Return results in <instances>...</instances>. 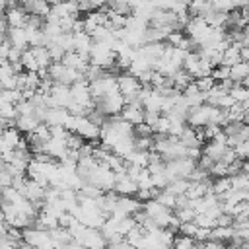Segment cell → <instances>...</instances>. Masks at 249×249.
Here are the masks:
<instances>
[{"label":"cell","instance_id":"obj_20","mask_svg":"<svg viewBox=\"0 0 249 249\" xmlns=\"http://www.w3.org/2000/svg\"><path fill=\"white\" fill-rule=\"evenodd\" d=\"M179 233V231H177ZM173 247L177 249H193L196 247V239L191 237V235H185V233H179V235H173V241H171Z\"/></svg>","mask_w":249,"mask_h":249},{"label":"cell","instance_id":"obj_8","mask_svg":"<svg viewBox=\"0 0 249 249\" xmlns=\"http://www.w3.org/2000/svg\"><path fill=\"white\" fill-rule=\"evenodd\" d=\"M91 45H93V39H91L89 33H86V31H72V47H74V51H78L82 54H88Z\"/></svg>","mask_w":249,"mask_h":249},{"label":"cell","instance_id":"obj_24","mask_svg":"<svg viewBox=\"0 0 249 249\" xmlns=\"http://www.w3.org/2000/svg\"><path fill=\"white\" fill-rule=\"evenodd\" d=\"M195 84H196V88L200 89V91H208V89H212L214 88V84H216V80L208 74V76H200V78H195Z\"/></svg>","mask_w":249,"mask_h":249},{"label":"cell","instance_id":"obj_26","mask_svg":"<svg viewBox=\"0 0 249 249\" xmlns=\"http://www.w3.org/2000/svg\"><path fill=\"white\" fill-rule=\"evenodd\" d=\"M233 152L239 160H247L249 156V140H239L235 146H233Z\"/></svg>","mask_w":249,"mask_h":249},{"label":"cell","instance_id":"obj_13","mask_svg":"<svg viewBox=\"0 0 249 249\" xmlns=\"http://www.w3.org/2000/svg\"><path fill=\"white\" fill-rule=\"evenodd\" d=\"M231 235H233L231 226H214V228H210V237H214L222 243H228L231 239Z\"/></svg>","mask_w":249,"mask_h":249},{"label":"cell","instance_id":"obj_12","mask_svg":"<svg viewBox=\"0 0 249 249\" xmlns=\"http://www.w3.org/2000/svg\"><path fill=\"white\" fill-rule=\"evenodd\" d=\"M49 138H51V130H49V124L47 123H39L31 132H27L29 144L31 142H47Z\"/></svg>","mask_w":249,"mask_h":249},{"label":"cell","instance_id":"obj_29","mask_svg":"<svg viewBox=\"0 0 249 249\" xmlns=\"http://www.w3.org/2000/svg\"><path fill=\"white\" fill-rule=\"evenodd\" d=\"M239 58L241 60H249V49L247 47H239Z\"/></svg>","mask_w":249,"mask_h":249},{"label":"cell","instance_id":"obj_11","mask_svg":"<svg viewBox=\"0 0 249 249\" xmlns=\"http://www.w3.org/2000/svg\"><path fill=\"white\" fill-rule=\"evenodd\" d=\"M247 76H249V62L247 60H237L230 66V80L231 82H241Z\"/></svg>","mask_w":249,"mask_h":249},{"label":"cell","instance_id":"obj_21","mask_svg":"<svg viewBox=\"0 0 249 249\" xmlns=\"http://www.w3.org/2000/svg\"><path fill=\"white\" fill-rule=\"evenodd\" d=\"M49 10H51V4L47 0H33L31 6L27 8V14H33V16H39V18L45 19V16L49 14Z\"/></svg>","mask_w":249,"mask_h":249},{"label":"cell","instance_id":"obj_22","mask_svg":"<svg viewBox=\"0 0 249 249\" xmlns=\"http://www.w3.org/2000/svg\"><path fill=\"white\" fill-rule=\"evenodd\" d=\"M210 76H212L216 82L228 80V78H230V66H226V64H216V66H212Z\"/></svg>","mask_w":249,"mask_h":249},{"label":"cell","instance_id":"obj_6","mask_svg":"<svg viewBox=\"0 0 249 249\" xmlns=\"http://www.w3.org/2000/svg\"><path fill=\"white\" fill-rule=\"evenodd\" d=\"M4 37L10 41L12 47H18L21 51L29 47L27 45V35H25V29L23 27H8L6 33H4Z\"/></svg>","mask_w":249,"mask_h":249},{"label":"cell","instance_id":"obj_9","mask_svg":"<svg viewBox=\"0 0 249 249\" xmlns=\"http://www.w3.org/2000/svg\"><path fill=\"white\" fill-rule=\"evenodd\" d=\"M66 117H68V109L66 107H49L43 123H47L49 126L51 124H64Z\"/></svg>","mask_w":249,"mask_h":249},{"label":"cell","instance_id":"obj_17","mask_svg":"<svg viewBox=\"0 0 249 249\" xmlns=\"http://www.w3.org/2000/svg\"><path fill=\"white\" fill-rule=\"evenodd\" d=\"M2 138H4V144H6L8 148H16V144H18L19 138H21V132L12 124V126H8V128L2 130Z\"/></svg>","mask_w":249,"mask_h":249},{"label":"cell","instance_id":"obj_4","mask_svg":"<svg viewBox=\"0 0 249 249\" xmlns=\"http://www.w3.org/2000/svg\"><path fill=\"white\" fill-rule=\"evenodd\" d=\"M2 16H4L8 27H23V25H25V19H27V12H25L19 4L8 6V8L2 12Z\"/></svg>","mask_w":249,"mask_h":249},{"label":"cell","instance_id":"obj_10","mask_svg":"<svg viewBox=\"0 0 249 249\" xmlns=\"http://www.w3.org/2000/svg\"><path fill=\"white\" fill-rule=\"evenodd\" d=\"M41 121L35 117V115H18L16 119H14V124H16V128L19 130V132H31L37 124H39Z\"/></svg>","mask_w":249,"mask_h":249},{"label":"cell","instance_id":"obj_18","mask_svg":"<svg viewBox=\"0 0 249 249\" xmlns=\"http://www.w3.org/2000/svg\"><path fill=\"white\" fill-rule=\"evenodd\" d=\"M189 179L187 177H175V179H171L169 183H167V191L169 193H173V195H185V191H187V187H189Z\"/></svg>","mask_w":249,"mask_h":249},{"label":"cell","instance_id":"obj_15","mask_svg":"<svg viewBox=\"0 0 249 249\" xmlns=\"http://www.w3.org/2000/svg\"><path fill=\"white\" fill-rule=\"evenodd\" d=\"M19 62H21V66H23V70H27V72H37V70H39V64H37V60H35V56H33V53L29 51V47L21 51V56H19Z\"/></svg>","mask_w":249,"mask_h":249},{"label":"cell","instance_id":"obj_1","mask_svg":"<svg viewBox=\"0 0 249 249\" xmlns=\"http://www.w3.org/2000/svg\"><path fill=\"white\" fill-rule=\"evenodd\" d=\"M117 86H119V93L124 97V101L136 97V93H138L140 88H142L140 80H138L136 76H132L130 72H124V70L117 74Z\"/></svg>","mask_w":249,"mask_h":249},{"label":"cell","instance_id":"obj_28","mask_svg":"<svg viewBox=\"0 0 249 249\" xmlns=\"http://www.w3.org/2000/svg\"><path fill=\"white\" fill-rule=\"evenodd\" d=\"M206 237H210V228L198 226V228H196V233H195V239H196V241H202V239H206Z\"/></svg>","mask_w":249,"mask_h":249},{"label":"cell","instance_id":"obj_7","mask_svg":"<svg viewBox=\"0 0 249 249\" xmlns=\"http://www.w3.org/2000/svg\"><path fill=\"white\" fill-rule=\"evenodd\" d=\"M165 43L171 45V47H179V49H185V51H191L193 45H191V39L187 37V33L183 29H171L165 37Z\"/></svg>","mask_w":249,"mask_h":249},{"label":"cell","instance_id":"obj_14","mask_svg":"<svg viewBox=\"0 0 249 249\" xmlns=\"http://www.w3.org/2000/svg\"><path fill=\"white\" fill-rule=\"evenodd\" d=\"M228 93L233 97L235 103H241V101H247L249 99V88L243 86V84H239V82H233Z\"/></svg>","mask_w":249,"mask_h":249},{"label":"cell","instance_id":"obj_5","mask_svg":"<svg viewBox=\"0 0 249 249\" xmlns=\"http://www.w3.org/2000/svg\"><path fill=\"white\" fill-rule=\"evenodd\" d=\"M60 62L66 64V66H72V68H76L80 72H84V68L88 66L89 58H88V54H82V53H78V51L72 49V51H64Z\"/></svg>","mask_w":249,"mask_h":249},{"label":"cell","instance_id":"obj_16","mask_svg":"<svg viewBox=\"0 0 249 249\" xmlns=\"http://www.w3.org/2000/svg\"><path fill=\"white\" fill-rule=\"evenodd\" d=\"M228 189H231V185H230V175H222V177H214V181L210 183V191L216 195V196H220V195H224Z\"/></svg>","mask_w":249,"mask_h":249},{"label":"cell","instance_id":"obj_25","mask_svg":"<svg viewBox=\"0 0 249 249\" xmlns=\"http://www.w3.org/2000/svg\"><path fill=\"white\" fill-rule=\"evenodd\" d=\"M82 144H84V138L80 134H76V132H68L66 134V148L68 150H78Z\"/></svg>","mask_w":249,"mask_h":249},{"label":"cell","instance_id":"obj_27","mask_svg":"<svg viewBox=\"0 0 249 249\" xmlns=\"http://www.w3.org/2000/svg\"><path fill=\"white\" fill-rule=\"evenodd\" d=\"M150 134H154V130H152L150 124H146V123L134 124V136H150Z\"/></svg>","mask_w":249,"mask_h":249},{"label":"cell","instance_id":"obj_2","mask_svg":"<svg viewBox=\"0 0 249 249\" xmlns=\"http://www.w3.org/2000/svg\"><path fill=\"white\" fill-rule=\"evenodd\" d=\"M124 97L117 91V93H109V95H103L101 99H95V107L99 109V111H103L107 117L109 115H119L121 113V109L124 107Z\"/></svg>","mask_w":249,"mask_h":249},{"label":"cell","instance_id":"obj_30","mask_svg":"<svg viewBox=\"0 0 249 249\" xmlns=\"http://www.w3.org/2000/svg\"><path fill=\"white\" fill-rule=\"evenodd\" d=\"M6 29H8V25H6V19H4V16L0 14V37H4Z\"/></svg>","mask_w":249,"mask_h":249},{"label":"cell","instance_id":"obj_19","mask_svg":"<svg viewBox=\"0 0 249 249\" xmlns=\"http://www.w3.org/2000/svg\"><path fill=\"white\" fill-rule=\"evenodd\" d=\"M230 185H231V189L249 191V175L245 171H237V173L230 175Z\"/></svg>","mask_w":249,"mask_h":249},{"label":"cell","instance_id":"obj_3","mask_svg":"<svg viewBox=\"0 0 249 249\" xmlns=\"http://www.w3.org/2000/svg\"><path fill=\"white\" fill-rule=\"evenodd\" d=\"M99 124H95L93 121H89L86 115H80L76 121V134H80L84 140H99Z\"/></svg>","mask_w":249,"mask_h":249},{"label":"cell","instance_id":"obj_23","mask_svg":"<svg viewBox=\"0 0 249 249\" xmlns=\"http://www.w3.org/2000/svg\"><path fill=\"white\" fill-rule=\"evenodd\" d=\"M154 146V134L150 136H134V148L136 150H152Z\"/></svg>","mask_w":249,"mask_h":249}]
</instances>
